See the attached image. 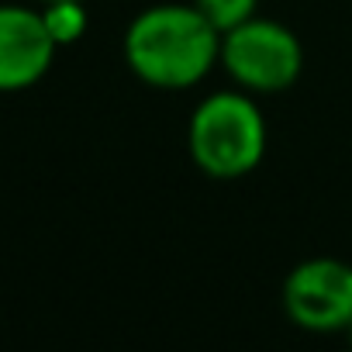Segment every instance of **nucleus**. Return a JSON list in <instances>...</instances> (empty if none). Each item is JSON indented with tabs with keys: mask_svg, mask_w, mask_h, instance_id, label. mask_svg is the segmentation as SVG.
<instances>
[{
	"mask_svg": "<svg viewBox=\"0 0 352 352\" xmlns=\"http://www.w3.org/2000/svg\"><path fill=\"white\" fill-rule=\"evenodd\" d=\"M194 8L218 28V35H228L242 21L256 18L259 0H194Z\"/></svg>",
	"mask_w": 352,
	"mask_h": 352,
	"instance_id": "nucleus-7",
	"label": "nucleus"
},
{
	"mask_svg": "<svg viewBox=\"0 0 352 352\" xmlns=\"http://www.w3.org/2000/svg\"><path fill=\"white\" fill-rule=\"evenodd\" d=\"M345 335H349V338H352V328H349V331H345Z\"/></svg>",
	"mask_w": 352,
	"mask_h": 352,
	"instance_id": "nucleus-8",
	"label": "nucleus"
},
{
	"mask_svg": "<svg viewBox=\"0 0 352 352\" xmlns=\"http://www.w3.org/2000/svg\"><path fill=\"white\" fill-rule=\"evenodd\" d=\"M221 66L239 90L280 94L300 80L304 49L287 25L256 14L221 35Z\"/></svg>",
	"mask_w": 352,
	"mask_h": 352,
	"instance_id": "nucleus-3",
	"label": "nucleus"
},
{
	"mask_svg": "<svg viewBox=\"0 0 352 352\" xmlns=\"http://www.w3.org/2000/svg\"><path fill=\"white\" fill-rule=\"evenodd\" d=\"M42 4H52V0H42Z\"/></svg>",
	"mask_w": 352,
	"mask_h": 352,
	"instance_id": "nucleus-9",
	"label": "nucleus"
},
{
	"mask_svg": "<svg viewBox=\"0 0 352 352\" xmlns=\"http://www.w3.org/2000/svg\"><path fill=\"white\" fill-rule=\"evenodd\" d=\"M128 69L155 90L197 87L221 63V35L194 4H155L124 32Z\"/></svg>",
	"mask_w": 352,
	"mask_h": 352,
	"instance_id": "nucleus-1",
	"label": "nucleus"
},
{
	"mask_svg": "<svg viewBox=\"0 0 352 352\" xmlns=\"http://www.w3.org/2000/svg\"><path fill=\"white\" fill-rule=\"evenodd\" d=\"M56 49L42 11L0 4V94L35 87L52 69Z\"/></svg>",
	"mask_w": 352,
	"mask_h": 352,
	"instance_id": "nucleus-5",
	"label": "nucleus"
},
{
	"mask_svg": "<svg viewBox=\"0 0 352 352\" xmlns=\"http://www.w3.org/2000/svg\"><path fill=\"white\" fill-rule=\"evenodd\" d=\"M287 318L314 335L352 328V263L314 256L297 263L283 280Z\"/></svg>",
	"mask_w": 352,
	"mask_h": 352,
	"instance_id": "nucleus-4",
	"label": "nucleus"
},
{
	"mask_svg": "<svg viewBox=\"0 0 352 352\" xmlns=\"http://www.w3.org/2000/svg\"><path fill=\"white\" fill-rule=\"evenodd\" d=\"M42 21L52 35V42L63 49V45H73L87 35V8L83 0H52V4L42 8Z\"/></svg>",
	"mask_w": 352,
	"mask_h": 352,
	"instance_id": "nucleus-6",
	"label": "nucleus"
},
{
	"mask_svg": "<svg viewBox=\"0 0 352 352\" xmlns=\"http://www.w3.org/2000/svg\"><path fill=\"white\" fill-rule=\"evenodd\" d=\"M266 118L249 90H218L204 97L187 124L194 166L211 180L249 176L266 155Z\"/></svg>",
	"mask_w": 352,
	"mask_h": 352,
	"instance_id": "nucleus-2",
	"label": "nucleus"
}]
</instances>
